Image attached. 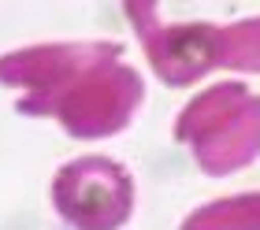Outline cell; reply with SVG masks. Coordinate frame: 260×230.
<instances>
[{"mask_svg":"<svg viewBox=\"0 0 260 230\" xmlns=\"http://www.w3.org/2000/svg\"><path fill=\"white\" fill-rule=\"evenodd\" d=\"M179 138L193 145L208 175L238 171L260 152V96L238 82L208 89L182 112Z\"/></svg>","mask_w":260,"mask_h":230,"instance_id":"6da1fadb","label":"cell"},{"mask_svg":"<svg viewBox=\"0 0 260 230\" xmlns=\"http://www.w3.org/2000/svg\"><path fill=\"white\" fill-rule=\"evenodd\" d=\"M63 215L82 230H115L130 215V175L112 160H82L63 167L56 182Z\"/></svg>","mask_w":260,"mask_h":230,"instance_id":"7a4b0ae2","label":"cell"},{"mask_svg":"<svg viewBox=\"0 0 260 230\" xmlns=\"http://www.w3.org/2000/svg\"><path fill=\"white\" fill-rule=\"evenodd\" d=\"M152 67L164 82L186 86L208 67L223 63V30L216 26H168L160 38H145Z\"/></svg>","mask_w":260,"mask_h":230,"instance_id":"3957f363","label":"cell"},{"mask_svg":"<svg viewBox=\"0 0 260 230\" xmlns=\"http://www.w3.org/2000/svg\"><path fill=\"white\" fill-rule=\"evenodd\" d=\"M182 230H260V197H231L193 212Z\"/></svg>","mask_w":260,"mask_h":230,"instance_id":"277c9868","label":"cell"}]
</instances>
